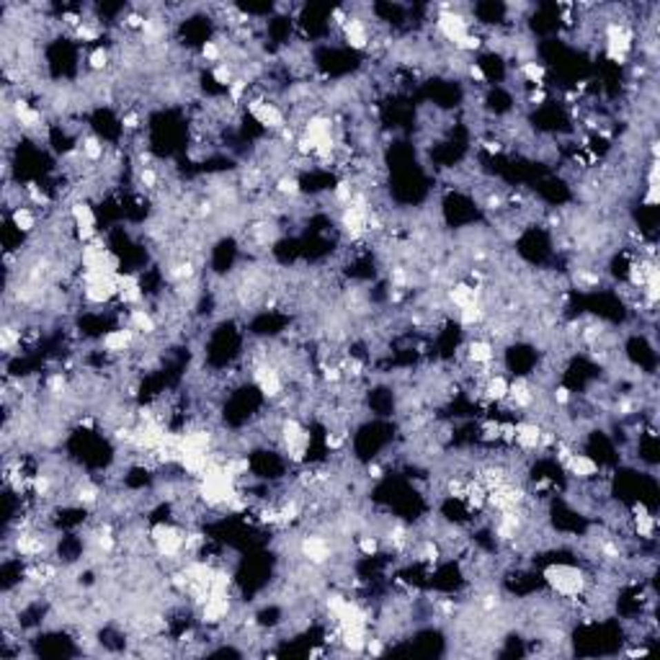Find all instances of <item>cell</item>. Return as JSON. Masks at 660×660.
Segmentation results:
<instances>
[{
  "mask_svg": "<svg viewBox=\"0 0 660 660\" xmlns=\"http://www.w3.org/2000/svg\"><path fill=\"white\" fill-rule=\"evenodd\" d=\"M544 581L550 586L552 591L568 599V601H575L581 599L583 593L588 591V575L578 568V565H565V562H557V565H550L544 570Z\"/></svg>",
  "mask_w": 660,
  "mask_h": 660,
  "instance_id": "1",
  "label": "cell"
},
{
  "mask_svg": "<svg viewBox=\"0 0 660 660\" xmlns=\"http://www.w3.org/2000/svg\"><path fill=\"white\" fill-rule=\"evenodd\" d=\"M148 537L152 539L160 557H168V560L181 557V552L186 550V532L176 529L173 523H155Z\"/></svg>",
  "mask_w": 660,
  "mask_h": 660,
  "instance_id": "2",
  "label": "cell"
},
{
  "mask_svg": "<svg viewBox=\"0 0 660 660\" xmlns=\"http://www.w3.org/2000/svg\"><path fill=\"white\" fill-rule=\"evenodd\" d=\"M248 114L256 119L258 124L268 132H281L286 127V114L281 106H276L268 99H248Z\"/></svg>",
  "mask_w": 660,
  "mask_h": 660,
  "instance_id": "3",
  "label": "cell"
},
{
  "mask_svg": "<svg viewBox=\"0 0 660 660\" xmlns=\"http://www.w3.org/2000/svg\"><path fill=\"white\" fill-rule=\"evenodd\" d=\"M253 382H256L258 392L268 397V400H279L284 394V377L279 372V366L268 364H256V372H253Z\"/></svg>",
  "mask_w": 660,
  "mask_h": 660,
  "instance_id": "4",
  "label": "cell"
},
{
  "mask_svg": "<svg viewBox=\"0 0 660 660\" xmlns=\"http://www.w3.org/2000/svg\"><path fill=\"white\" fill-rule=\"evenodd\" d=\"M299 554L305 557L310 565H326L333 560V544L328 537L320 534H307L299 539Z\"/></svg>",
  "mask_w": 660,
  "mask_h": 660,
  "instance_id": "5",
  "label": "cell"
},
{
  "mask_svg": "<svg viewBox=\"0 0 660 660\" xmlns=\"http://www.w3.org/2000/svg\"><path fill=\"white\" fill-rule=\"evenodd\" d=\"M341 37H343V41L351 47V50L356 52H364L372 47V34H369V23H366L361 16H356V13H348V21L343 23V29H341Z\"/></svg>",
  "mask_w": 660,
  "mask_h": 660,
  "instance_id": "6",
  "label": "cell"
},
{
  "mask_svg": "<svg viewBox=\"0 0 660 660\" xmlns=\"http://www.w3.org/2000/svg\"><path fill=\"white\" fill-rule=\"evenodd\" d=\"M565 470H568L575 480H583V483H591V480L599 477V462L583 452H572L570 457L565 459Z\"/></svg>",
  "mask_w": 660,
  "mask_h": 660,
  "instance_id": "7",
  "label": "cell"
},
{
  "mask_svg": "<svg viewBox=\"0 0 660 660\" xmlns=\"http://www.w3.org/2000/svg\"><path fill=\"white\" fill-rule=\"evenodd\" d=\"M542 434H544V428L539 423L521 421V423H516L513 443H516L521 452H537V449H542Z\"/></svg>",
  "mask_w": 660,
  "mask_h": 660,
  "instance_id": "8",
  "label": "cell"
},
{
  "mask_svg": "<svg viewBox=\"0 0 660 660\" xmlns=\"http://www.w3.org/2000/svg\"><path fill=\"white\" fill-rule=\"evenodd\" d=\"M232 614V599L230 593H222V596H209L207 603L201 606V621L214 627V624H222Z\"/></svg>",
  "mask_w": 660,
  "mask_h": 660,
  "instance_id": "9",
  "label": "cell"
},
{
  "mask_svg": "<svg viewBox=\"0 0 660 660\" xmlns=\"http://www.w3.org/2000/svg\"><path fill=\"white\" fill-rule=\"evenodd\" d=\"M632 529H634V534L640 537V539H652V534H655V526H658V519L652 516L650 511H648V506L642 501L632 503Z\"/></svg>",
  "mask_w": 660,
  "mask_h": 660,
  "instance_id": "10",
  "label": "cell"
},
{
  "mask_svg": "<svg viewBox=\"0 0 660 660\" xmlns=\"http://www.w3.org/2000/svg\"><path fill=\"white\" fill-rule=\"evenodd\" d=\"M134 333H137V330H132L129 326L114 328V330H109V333L101 338V346H103L106 354H114V356L124 354V351H129L132 341H134Z\"/></svg>",
  "mask_w": 660,
  "mask_h": 660,
  "instance_id": "11",
  "label": "cell"
},
{
  "mask_svg": "<svg viewBox=\"0 0 660 660\" xmlns=\"http://www.w3.org/2000/svg\"><path fill=\"white\" fill-rule=\"evenodd\" d=\"M449 302L454 307H470L474 302H483V286L467 284V281H454V286L449 289Z\"/></svg>",
  "mask_w": 660,
  "mask_h": 660,
  "instance_id": "12",
  "label": "cell"
},
{
  "mask_svg": "<svg viewBox=\"0 0 660 660\" xmlns=\"http://www.w3.org/2000/svg\"><path fill=\"white\" fill-rule=\"evenodd\" d=\"M467 348V359H470V364H477V366H490L495 359V346L488 341V338H474V341H470V343L464 346Z\"/></svg>",
  "mask_w": 660,
  "mask_h": 660,
  "instance_id": "13",
  "label": "cell"
},
{
  "mask_svg": "<svg viewBox=\"0 0 660 660\" xmlns=\"http://www.w3.org/2000/svg\"><path fill=\"white\" fill-rule=\"evenodd\" d=\"M511 392V382L503 374H490L483 385V397L488 403H506Z\"/></svg>",
  "mask_w": 660,
  "mask_h": 660,
  "instance_id": "14",
  "label": "cell"
},
{
  "mask_svg": "<svg viewBox=\"0 0 660 660\" xmlns=\"http://www.w3.org/2000/svg\"><path fill=\"white\" fill-rule=\"evenodd\" d=\"M129 328L137 330L139 335H155L158 320H155V315H152L150 310H145V307H132V310H129Z\"/></svg>",
  "mask_w": 660,
  "mask_h": 660,
  "instance_id": "15",
  "label": "cell"
},
{
  "mask_svg": "<svg viewBox=\"0 0 660 660\" xmlns=\"http://www.w3.org/2000/svg\"><path fill=\"white\" fill-rule=\"evenodd\" d=\"M519 78L532 83L534 88H542L544 78H547V70H544V65L537 62V59H523L521 65H519Z\"/></svg>",
  "mask_w": 660,
  "mask_h": 660,
  "instance_id": "16",
  "label": "cell"
},
{
  "mask_svg": "<svg viewBox=\"0 0 660 660\" xmlns=\"http://www.w3.org/2000/svg\"><path fill=\"white\" fill-rule=\"evenodd\" d=\"M10 222H13V227H16L19 232H23V235L37 230V214H34L26 204H16V207L10 209Z\"/></svg>",
  "mask_w": 660,
  "mask_h": 660,
  "instance_id": "17",
  "label": "cell"
},
{
  "mask_svg": "<svg viewBox=\"0 0 660 660\" xmlns=\"http://www.w3.org/2000/svg\"><path fill=\"white\" fill-rule=\"evenodd\" d=\"M78 150L83 152L86 163H99V160H103V155H106V145H103L96 134H86V137L80 139Z\"/></svg>",
  "mask_w": 660,
  "mask_h": 660,
  "instance_id": "18",
  "label": "cell"
},
{
  "mask_svg": "<svg viewBox=\"0 0 660 660\" xmlns=\"http://www.w3.org/2000/svg\"><path fill=\"white\" fill-rule=\"evenodd\" d=\"M485 320H488V310L483 302H474V305L459 310V326L464 328H480Z\"/></svg>",
  "mask_w": 660,
  "mask_h": 660,
  "instance_id": "19",
  "label": "cell"
},
{
  "mask_svg": "<svg viewBox=\"0 0 660 660\" xmlns=\"http://www.w3.org/2000/svg\"><path fill=\"white\" fill-rule=\"evenodd\" d=\"M70 219L75 222V227L78 225H96V212H93V207H90L88 201H83V199H78V201H72V207H70Z\"/></svg>",
  "mask_w": 660,
  "mask_h": 660,
  "instance_id": "20",
  "label": "cell"
},
{
  "mask_svg": "<svg viewBox=\"0 0 660 660\" xmlns=\"http://www.w3.org/2000/svg\"><path fill=\"white\" fill-rule=\"evenodd\" d=\"M235 78H237V70L232 62H219V65L212 68V80H214L217 86H222V88H230V86L235 83Z\"/></svg>",
  "mask_w": 660,
  "mask_h": 660,
  "instance_id": "21",
  "label": "cell"
},
{
  "mask_svg": "<svg viewBox=\"0 0 660 660\" xmlns=\"http://www.w3.org/2000/svg\"><path fill=\"white\" fill-rule=\"evenodd\" d=\"M276 191L281 194V197H289L294 199L302 194V183H299V178L297 176H289V173H284V176H279V181H276Z\"/></svg>",
  "mask_w": 660,
  "mask_h": 660,
  "instance_id": "22",
  "label": "cell"
},
{
  "mask_svg": "<svg viewBox=\"0 0 660 660\" xmlns=\"http://www.w3.org/2000/svg\"><path fill=\"white\" fill-rule=\"evenodd\" d=\"M356 197V186L351 183V178H343V181H338V186L333 188V201L335 204H341V207H348L351 201H354Z\"/></svg>",
  "mask_w": 660,
  "mask_h": 660,
  "instance_id": "23",
  "label": "cell"
},
{
  "mask_svg": "<svg viewBox=\"0 0 660 660\" xmlns=\"http://www.w3.org/2000/svg\"><path fill=\"white\" fill-rule=\"evenodd\" d=\"M201 59H204V62H212V65H219V62L225 59V47L214 39L204 41V44H201Z\"/></svg>",
  "mask_w": 660,
  "mask_h": 660,
  "instance_id": "24",
  "label": "cell"
},
{
  "mask_svg": "<svg viewBox=\"0 0 660 660\" xmlns=\"http://www.w3.org/2000/svg\"><path fill=\"white\" fill-rule=\"evenodd\" d=\"M111 62V52L106 50V47H96V50L88 54V68L93 70V72H103V70L109 68Z\"/></svg>",
  "mask_w": 660,
  "mask_h": 660,
  "instance_id": "25",
  "label": "cell"
},
{
  "mask_svg": "<svg viewBox=\"0 0 660 660\" xmlns=\"http://www.w3.org/2000/svg\"><path fill=\"white\" fill-rule=\"evenodd\" d=\"M137 183L145 191H152V188H158V183H160V176H158V170L152 166H148V168H139L137 170Z\"/></svg>",
  "mask_w": 660,
  "mask_h": 660,
  "instance_id": "26",
  "label": "cell"
},
{
  "mask_svg": "<svg viewBox=\"0 0 660 660\" xmlns=\"http://www.w3.org/2000/svg\"><path fill=\"white\" fill-rule=\"evenodd\" d=\"M359 552L361 554H366V557H374L377 552H379V537H372V534H364V537H359Z\"/></svg>",
  "mask_w": 660,
  "mask_h": 660,
  "instance_id": "27",
  "label": "cell"
},
{
  "mask_svg": "<svg viewBox=\"0 0 660 660\" xmlns=\"http://www.w3.org/2000/svg\"><path fill=\"white\" fill-rule=\"evenodd\" d=\"M464 72H467V78L474 80V83H488V75H485V70L480 62H467Z\"/></svg>",
  "mask_w": 660,
  "mask_h": 660,
  "instance_id": "28",
  "label": "cell"
},
{
  "mask_svg": "<svg viewBox=\"0 0 660 660\" xmlns=\"http://www.w3.org/2000/svg\"><path fill=\"white\" fill-rule=\"evenodd\" d=\"M552 400H554V403L560 405V408H565V405H570V400H572L570 387L557 385V387H554V390H552Z\"/></svg>",
  "mask_w": 660,
  "mask_h": 660,
  "instance_id": "29",
  "label": "cell"
},
{
  "mask_svg": "<svg viewBox=\"0 0 660 660\" xmlns=\"http://www.w3.org/2000/svg\"><path fill=\"white\" fill-rule=\"evenodd\" d=\"M139 124H142V119H139L137 111H127V114L121 117V129H124V132H137Z\"/></svg>",
  "mask_w": 660,
  "mask_h": 660,
  "instance_id": "30",
  "label": "cell"
},
{
  "mask_svg": "<svg viewBox=\"0 0 660 660\" xmlns=\"http://www.w3.org/2000/svg\"><path fill=\"white\" fill-rule=\"evenodd\" d=\"M544 101H547V93H544V88H534L532 93H529V103H532V106H542Z\"/></svg>",
  "mask_w": 660,
  "mask_h": 660,
  "instance_id": "31",
  "label": "cell"
},
{
  "mask_svg": "<svg viewBox=\"0 0 660 660\" xmlns=\"http://www.w3.org/2000/svg\"><path fill=\"white\" fill-rule=\"evenodd\" d=\"M366 474H369L372 480H382V477H385V470H382V467L374 462V464H369V467H366Z\"/></svg>",
  "mask_w": 660,
  "mask_h": 660,
  "instance_id": "32",
  "label": "cell"
}]
</instances>
